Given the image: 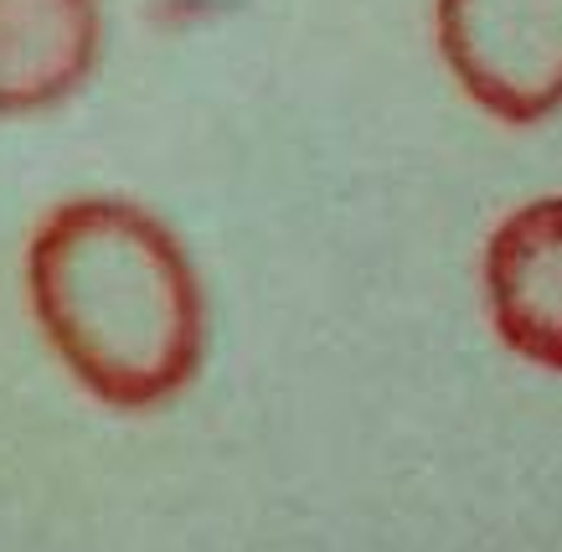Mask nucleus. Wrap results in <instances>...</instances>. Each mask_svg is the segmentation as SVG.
I'll return each instance as SVG.
<instances>
[{"label":"nucleus","instance_id":"f257e3e1","mask_svg":"<svg viewBox=\"0 0 562 552\" xmlns=\"http://www.w3.org/2000/svg\"><path fill=\"white\" fill-rule=\"evenodd\" d=\"M26 290L57 357L109 408H155L202 367V279L171 227L135 202L52 207L26 254Z\"/></svg>","mask_w":562,"mask_h":552},{"label":"nucleus","instance_id":"f03ea898","mask_svg":"<svg viewBox=\"0 0 562 552\" xmlns=\"http://www.w3.org/2000/svg\"><path fill=\"white\" fill-rule=\"evenodd\" d=\"M439 53L501 124L562 109V0H439Z\"/></svg>","mask_w":562,"mask_h":552},{"label":"nucleus","instance_id":"7ed1b4c3","mask_svg":"<svg viewBox=\"0 0 562 552\" xmlns=\"http://www.w3.org/2000/svg\"><path fill=\"white\" fill-rule=\"evenodd\" d=\"M485 305L516 357L562 372V196H537L491 233Z\"/></svg>","mask_w":562,"mask_h":552},{"label":"nucleus","instance_id":"20e7f679","mask_svg":"<svg viewBox=\"0 0 562 552\" xmlns=\"http://www.w3.org/2000/svg\"><path fill=\"white\" fill-rule=\"evenodd\" d=\"M99 0H0V114L63 104L99 63Z\"/></svg>","mask_w":562,"mask_h":552}]
</instances>
